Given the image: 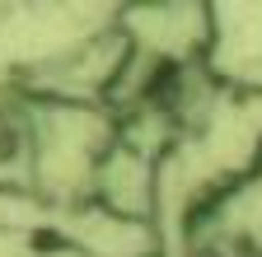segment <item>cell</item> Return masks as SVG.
<instances>
[{
	"mask_svg": "<svg viewBox=\"0 0 262 257\" xmlns=\"http://www.w3.org/2000/svg\"><path fill=\"white\" fill-rule=\"evenodd\" d=\"M89 197L103 215H117L131 224H155L159 220V159L113 141L108 154L94 164Z\"/></svg>",
	"mask_w": 262,
	"mask_h": 257,
	"instance_id": "1",
	"label": "cell"
}]
</instances>
